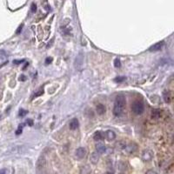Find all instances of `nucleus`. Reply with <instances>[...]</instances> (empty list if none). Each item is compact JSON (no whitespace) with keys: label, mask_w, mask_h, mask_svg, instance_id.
<instances>
[{"label":"nucleus","mask_w":174,"mask_h":174,"mask_svg":"<svg viewBox=\"0 0 174 174\" xmlns=\"http://www.w3.org/2000/svg\"><path fill=\"white\" fill-rule=\"evenodd\" d=\"M126 104V99L124 95H117L115 99V104L113 107V114L116 117H119L123 113L124 106Z\"/></svg>","instance_id":"f257e3e1"},{"label":"nucleus","mask_w":174,"mask_h":174,"mask_svg":"<svg viewBox=\"0 0 174 174\" xmlns=\"http://www.w3.org/2000/svg\"><path fill=\"white\" fill-rule=\"evenodd\" d=\"M144 109H145L144 104H143V102H141L139 100L134 101L133 104L131 105V110H132L134 113L137 115L142 114L143 112H144Z\"/></svg>","instance_id":"f03ea898"},{"label":"nucleus","mask_w":174,"mask_h":174,"mask_svg":"<svg viewBox=\"0 0 174 174\" xmlns=\"http://www.w3.org/2000/svg\"><path fill=\"white\" fill-rule=\"evenodd\" d=\"M84 64V54L82 52H79L78 55L77 56L74 61V66L77 70H80Z\"/></svg>","instance_id":"7ed1b4c3"},{"label":"nucleus","mask_w":174,"mask_h":174,"mask_svg":"<svg viewBox=\"0 0 174 174\" xmlns=\"http://www.w3.org/2000/svg\"><path fill=\"white\" fill-rule=\"evenodd\" d=\"M152 157H153V153H152V152L151 150H145L144 151L142 154V159L144 161H151L152 159Z\"/></svg>","instance_id":"20e7f679"},{"label":"nucleus","mask_w":174,"mask_h":174,"mask_svg":"<svg viewBox=\"0 0 174 174\" xmlns=\"http://www.w3.org/2000/svg\"><path fill=\"white\" fill-rule=\"evenodd\" d=\"M99 157H100L99 153H98L97 152H92V153L91 154V157H90L91 163L93 164H97L98 163V161H99Z\"/></svg>","instance_id":"39448f33"},{"label":"nucleus","mask_w":174,"mask_h":174,"mask_svg":"<svg viewBox=\"0 0 174 174\" xmlns=\"http://www.w3.org/2000/svg\"><path fill=\"white\" fill-rule=\"evenodd\" d=\"M85 155H86V150L84 149V147L77 148V151H76V157L77 159H84V157H85Z\"/></svg>","instance_id":"423d86ee"},{"label":"nucleus","mask_w":174,"mask_h":174,"mask_svg":"<svg viewBox=\"0 0 174 174\" xmlns=\"http://www.w3.org/2000/svg\"><path fill=\"white\" fill-rule=\"evenodd\" d=\"M125 150L127 151L128 152H130V153H132L136 151V150L138 149V145L135 144V143H131V144H129L127 145H125Z\"/></svg>","instance_id":"0eeeda50"},{"label":"nucleus","mask_w":174,"mask_h":174,"mask_svg":"<svg viewBox=\"0 0 174 174\" xmlns=\"http://www.w3.org/2000/svg\"><path fill=\"white\" fill-rule=\"evenodd\" d=\"M96 150H97L98 153L102 154L106 151V147H105V145L103 144V143H98V144L96 145Z\"/></svg>","instance_id":"6e6552de"},{"label":"nucleus","mask_w":174,"mask_h":174,"mask_svg":"<svg viewBox=\"0 0 174 174\" xmlns=\"http://www.w3.org/2000/svg\"><path fill=\"white\" fill-rule=\"evenodd\" d=\"M164 44V42L161 41V42H159V43L155 44H153V45H152L151 47L149 48V51H157L159 50H160V49L162 48V46H163Z\"/></svg>","instance_id":"1a4fd4ad"},{"label":"nucleus","mask_w":174,"mask_h":174,"mask_svg":"<svg viewBox=\"0 0 174 174\" xmlns=\"http://www.w3.org/2000/svg\"><path fill=\"white\" fill-rule=\"evenodd\" d=\"M91 168L88 164H85V165L82 166L80 168V174H91Z\"/></svg>","instance_id":"9d476101"},{"label":"nucleus","mask_w":174,"mask_h":174,"mask_svg":"<svg viewBox=\"0 0 174 174\" xmlns=\"http://www.w3.org/2000/svg\"><path fill=\"white\" fill-rule=\"evenodd\" d=\"M105 136H106L107 139L110 140V141H112V140H113V139H115V138H116V133H115L113 131H110V130L106 131V133H105Z\"/></svg>","instance_id":"9b49d317"},{"label":"nucleus","mask_w":174,"mask_h":174,"mask_svg":"<svg viewBox=\"0 0 174 174\" xmlns=\"http://www.w3.org/2000/svg\"><path fill=\"white\" fill-rule=\"evenodd\" d=\"M78 127V120L77 118L72 119L70 122V130H76Z\"/></svg>","instance_id":"f8f14e48"},{"label":"nucleus","mask_w":174,"mask_h":174,"mask_svg":"<svg viewBox=\"0 0 174 174\" xmlns=\"http://www.w3.org/2000/svg\"><path fill=\"white\" fill-rule=\"evenodd\" d=\"M96 110H97V112L98 115H103L105 112V106L104 105H101V104L98 105Z\"/></svg>","instance_id":"ddd939ff"},{"label":"nucleus","mask_w":174,"mask_h":174,"mask_svg":"<svg viewBox=\"0 0 174 174\" xmlns=\"http://www.w3.org/2000/svg\"><path fill=\"white\" fill-rule=\"evenodd\" d=\"M93 138L95 141H100L104 138V135H103V133L101 132V131H96V132L94 133Z\"/></svg>","instance_id":"4468645a"},{"label":"nucleus","mask_w":174,"mask_h":174,"mask_svg":"<svg viewBox=\"0 0 174 174\" xmlns=\"http://www.w3.org/2000/svg\"><path fill=\"white\" fill-rule=\"evenodd\" d=\"M163 98H164V102L170 103L171 101V97L170 91H164V94H163Z\"/></svg>","instance_id":"2eb2a0df"},{"label":"nucleus","mask_w":174,"mask_h":174,"mask_svg":"<svg viewBox=\"0 0 174 174\" xmlns=\"http://www.w3.org/2000/svg\"><path fill=\"white\" fill-rule=\"evenodd\" d=\"M160 114H161V112L157 109L152 110V117H153V118H159V117H160Z\"/></svg>","instance_id":"dca6fc26"},{"label":"nucleus","mask_w":174,"mask_h":174,"mask_svg":"<svg viewBox=\"0 0 174 174\" xmlns=\"http://www.w3.org/2000/svg\"><path fill=\"white\" fill-rule=\"evenodd\" d=\"M120 65H121V63H120L119 58H116V59L114 60V66L118 68V67H120Z\"/></svg>","instance_id":"f3484780"},{"label":"nucleus","mask_w":174,"mask_h":174,"mask_svg":"<svg viewBox=\"0 0 174 174\" xmlns=\"http://www.w3.org/2000/svg\"><path fill=\"white\" fill-rule=\"evenodd\" d=\"M116 82H122L124 80H125V77H117L114 79Z\"/></svg>","instance_id":"a211bd4d"},{"label":"nucleus","mask_w":174,"mask_h":174,"mask_svg":"<svg viewBox=\"0 0 174 174\" xmlns=\"http://www.w3.org/2000/svg\"><path fill=\"white\" fill-rule=\"evenodd\" d=\"M27 110H23V109H21L20 110H19V116L20 117H23L25 115H26L27 114Z\"/></svg>","instance_id":"6ab92c4d"},{"label":"nucleus","mask_w":174,"mask_h":174,"mask_svg":"<svg viewBox=\"0 0 174 174\" xmlns=\"http://www.w3.org/2000/svg\"><path fill=\"white\" fill-rule=\"evenodd\" d=\"M52 62V58H47L45 60V64H51Z\"/></svg>","instance_id":"aec40b11"},{"label":"nucleus","mask_w":174,"mask_h":174,"mask_svg":"<svg viewBox=\"0 0 174 174\" xmlns=\"http://www.w3.org/2000/svg\"><path fill=\"white\" fill-rule=\"evenodd\" d=\"M145 174H157V173L155 171H153V170H149V171H146V173H145Z\"/></svg>","instance_id":"412c9836"},{"label":"nucleus","mask_w":174,"mask_h":174,"mask_svg":"<svg viewBox=\"0 0 174 174\" xmlns=\"http://www.w3.org/2000/svg\"><path fill=\"white\" fill-rule=\"evenodd\" d=\"M20 133H22V127H21V126H19V128H18V130L16 131V134H17V135H19Z\"/></svg>","instance_id":"4be33fe9"},{"label":"nucleus","mask_w":174,"mask_h":174,"mask_svg":"<svg viewBox=\"0 0 174 174\" xmlns=\"http://www.w3.org/2000/svg\"><path fill=\"white\" fill-rule=\"evenodd\" d=\"M26 122H27V124H29V125H30V126L33 124V121H32V119H27Z\"/></svg>","instance_id":"5701e85b"},{"label":"nucleus","mask_w":174,"mask_h":174,"mask_svg":"<svg viewBox=\"0 0 174 174\" xmlns=\"http://www.w3.org/2000/svg\"><path fill=\"white\" fill-rule=\"evenodd\" d=\"M23 62H25V60H18V61L15 60L13 63H14V64H21V63H23Z\"/></svg>","instance_id":"b1692460"},{"label":"nucleus","mask_w":174,"mask_h":174,"mask_svg":"<svg viewBox=\"0 0 174 174\" xmlns=\"http://www.w3.org/2000/svg\"><path fill=\"white\" fill-rule=\"evenodd\" d=\"M42 93H43V90H41L40 91H38V92H37V93H36V95H35V97H37V96L41 95Z\"/></svg>","instance_id":"393cba45"},{"label":"nucleus","mask_w":174,"mask_h":174,"mask_svg":"<svg viewBox=\"0 0 174 174\" xmlns=\"http://www.w3.org/2000/svg\"><path fill=\"white\" fill-rule=\"evenodd\" d=\"M20 80L21 81H25V77L23 76V75H22V76L20 77Z\"/></svg>","instance_id":"a878e982"},{"label":"nucleus","mask_w":174,"mask_h":174,"mask_svg":"<svg viewBox=\"0 0 174 174\" xmlns=\"http://www.w3.org/2000/svg\"><path fill=\"white\" fill-rule=\"evenodd\" d=\"M22 27H23V25H21V26H20V27H19V28H18V30H17V33H18H18H19V32H20V30L22 29Z\"/></svg>","instance_id":"bb28decb"},{"label":"nucleus","mask_w":174,"mask_h":174,"mask_svg":"<svg viewBox=\"0 0 174 174\" xmlns=\"http://www.w3.org/2000/svg\"><path fill=\"white\" fill-rule=\"evenodd\" d=\"M35 10H36V6H35V5H32V11H35Z\"/></svg>","instance_id":"cd10ccee"},{"label":"nucleus","mask_w":174,"mask_h":174,"mask_svg":"<svg viewBox=\"0 0 174 174\" xmlns=\"http://www.w3.org/2000/svg\"><path fill=\"white\" fill-rule=\"evenodd\" d=\"M106 174H113V173H112V172H107Z\"/></svg>","instance_id":"c85d7f7f"},{"label":"nucleus","mask_w":174,"mask_h":174,"mask_svg":"<svg viewBox=\"0 0 174 174\" xmlns=\"http://www.w3.org/2000/svg\"><path fill=\"white\" fill-rule=\"evenodd\" d=\"M119 174H124V173H119Z\"/></svg>","instance_id":"c756f323"},{"label":"nucleus","mask_w":174,"mask_h":174,"mask_svg":"<svg viewBox=\"0 0 174 174\" xmlns=\"http://www.w3.org/2000/svg\"><path fill=\"white\" fill-rule=\"evenodd\" d=\"M2 174H4V172H2Z\"/></svg>","instance_id":"7c9ffc66"}]
</instances>
